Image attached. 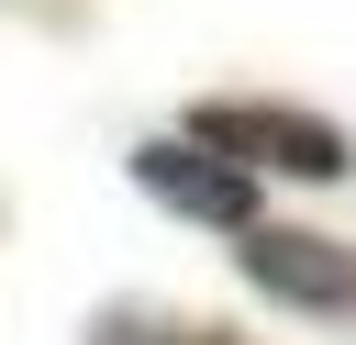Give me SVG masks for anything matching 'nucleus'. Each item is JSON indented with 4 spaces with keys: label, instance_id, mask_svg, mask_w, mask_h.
<instances>
[{
    "label": "nucleus",
    "instance_id": "1",
    "mask_svg": "<svg viewBox=\"0 0 356 345\" xmlns=\"http://www.w3.org/2000/svg\"><path fill=\"white\" fill-rule=\"evenodd\" d=\"M178 134L211 145V156H234L256 189H267V178H289V189L356 178V134H345L334 111H312V100H278V89H200V100L178 111Z\"/></svg>",
    "mask_w": 356,
    "mask_h": 345
},
{
    "label": "nucleus",
    "instance_id": "2",
    "mask_svg": "<svg viewBox=\"0 0 356 345\" xmlns=\"http://www.w3.org/2000/svg\"><path fill=\"white\" fill-rule=\"evenodd\" d=\"M234 267L267 312L289 323H356V245L345 234H312V223H256L234 234Z\"/></svg>",
    "mask_w": 356,
    "mask_h": 345
},
{
    "label": "nucleus",
    "instance_id": "3",
    "mask_svg": "<svg viewBox=\"0 0 356 345\" xmlns=\"http://www.w3.org/2000/svg\"><path fill=\"white\" fill-rule=\"evenodd\" d=\"M122 178L156 200V211H178V223H200V234H256L267 211H256V178L234 167V156H211V145H189L178 122L167 134H134V156H122Z\"/></svg>",
    "mask_w": 356,
    "mask_h": 345
},
{
    "label": "nucleus",
    "instance_id": "4",
    "mask_svg": "<svg viewBox=\"0 0 356 345\" xmlns=\"http://www.w3.org/2000/svg\"><path fill=\"white\" fill-rule=\"evenodd\" d=\"M78 345H245V334L211 323V312H178V300H134V289H111V300H89Z\"/></svg>",
    "mask_w": 356,
    "mask_h": 345
},
{
    "label": "nucleus",
    "instance_id": "5",
    "mask_svg": "<svg viewBox=\"0 0 356 345\" xmlns=\"http://www.w3.org/2000/svg\"><path fill=\"white\" fill-rule=\"evenodd\" d=\"M0 223H11V200H0Z\"/></svg>",
    "mask_w": 356,
    "mask_h": 345
}]
</instances>
